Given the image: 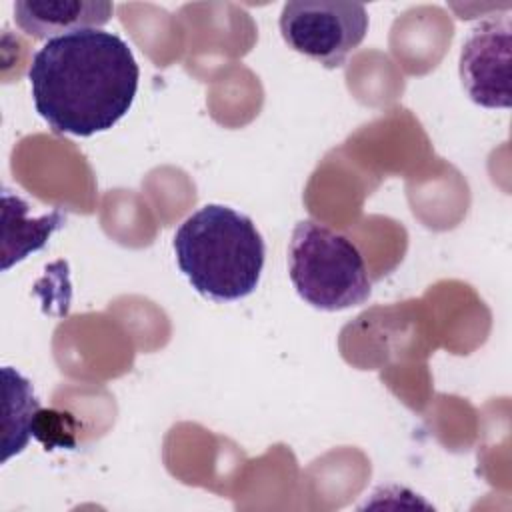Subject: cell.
I'll list each match as a JSON object with an SVG mask.
<instances>
[{
  "mask_svg": "<svg viewBox=\"0 0 512 512\" xmlns=\"http://www.w3.org/2000/svg\"><path fill=\"white\" fill-rule=\"evenodd\" d=\"M138 64L114 32L88 28L46 40L28 68L36 112L58 134L110 130L132 106Z\"/></svg>",
  "mask_w": 512,
  "mask_h": 512,
  "instance_id": "cell-1",
  "label": "cell"
},
{
  "mask_svg": "<svg viewBox=\"0 0 512 512\" xmlns=\"http://www.w3.org/2000/svg\"><path fill=\"white\" fill-rule=\"evenodd\" d=\"M172 248L192 288L214 302L246 298L260 282L264 240L252 218L230 206L198 208L178 226Z\"/></svg>",
  "mask_w": 512,
  "mask_h": 512,
  "instance_id": "cell-2",
  "label": "cell"
},
{
  "mask_svg": "<svg viewBox=\"0 0 512 512\" xmlns=\"http://www.w3.org/2000/svg\"><path fill=\"white\" fill-rule=\"evenodd\" d=\"M288 272L298 296L326 312L364 304L372 292L358 246L314 220L294 226L288 244Z\"/></svg>",
  "mask_w": 512,
  "mask_h": 512,
  "instance_id": "cell-3",
  "label": "cell"
},
{
  "mask_svg": "<svg viewBox=\"0 0 512 512\" xmlns=\"http://www.w3.org/2000/svg\"><path fill=\"white\" fill-rule=\"evenodd\" d=\"M280 32L292 50L338 68L362 44L368 14L358 2L294 0L282 6Z\"/></svg>",
  "mask_w": 512,
  "mask_h": 512,
  "instance_id": "cell-4",
  "label": "cell"
},
{
  "mask_svg": "<svg viewBox=\"0 0 512 512\" xmlns=\"http://www.w3.org/2000/svg\"><path fill=\"white\" fill-rule=\"evenodd\" d=\"M510 32L508 12L488 16L462 44V86L484 108H510Z\"/></svg>",
  "mask_w": 512,
  "mask_h": 512,
  "instance_id": "cell-5",
  "label": "cell"
},
{
  "mask_svg": "<svg viewBox=\"0 0 512 512\" xmlns=\"http://www.w3.org/2000/svg\"><path fill=\"white\" fill-rule=\"evenodd\" d=\"M112 2L102 0H18L16 26L38 40H50L78 30L100 28L110 22Z\"/></svg>",
  "mask_w": 512,
  "mask_h": 512,
  "instance_id": "cell-6",
  "label": "cell"
},
{
  "mask_svg": "<svg viewBox=\"0 0 512 512\" xmlns=\"http://www.w3.org/2000/svg\"><path fill=\"white\" fill-rule=\"evenodd\" d=\"M4 202V248H2V268L8 270L14 262H20L30 252L40 250L52 232L64 226L66 214L56 208L44 216L32 218L28 204L12 196L8 190L2 194Z\"/></svg>",
  "mask_w": 512,
  "mask_h": 512,
  "instance_id": "cell-7",
  "label": "cell"
},
{
  "mask_svg": "<svg viewBox=\"0 0 512 512\" xmlns=\"http://www.w3.org/2000/svg\"><path fill=\"white\" fill-rule=\"evenodd\" d=\"M6 384V424H4V460L12 454L22 452L32 434H38V420L42 416L40 404L32 394L30 382L14 372L10 366L4 368Z\"/></svg>",
  "mask_w": 512,
  "mask_h": 512,
  "instance_id": "cell-8",
  "label": "cell"
}]
</instances>
